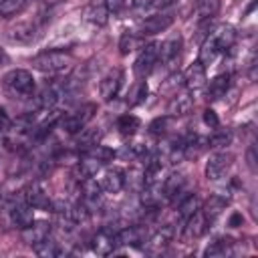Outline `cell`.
<instances>
[{
    "label": "cell",
    "mask_w": 258,
    "mask_h": 258,
    "mask_svg": "<svg viewBox=\"0 0 258 258\" xmlns=\"http://www.w3.org/2000/svg\"><path fill=\"white\" fill-rule=\"evenodd\" d=\"M81 135L77 137V145H79V149H91V147H95L97 143H99V139H101V131L99 129H81L79 131Z\"/></svg>",
    "instance_id": "29"
},
{
    "label": "cell",
    "mask_w": 258,
    "mask_h": 258,
    "mask_svg": "<svg viewBox=\"0 0 258 258\" xmlns=\"http://www.w3.org/2000/svg\"><path fill=\"white\" fill-rule=\"evenodd\" d=\"M228 87H230V75H228V73L216 75V77L210 81L206 95H208V99H210V101H218V99H222V97L226 95Z\"/></svg>",
    "instance_id": "22"
},
{
    "label": "cell",
    "mask_w": 258,
    "mask_h": 258,
    "mask_svg": "<svg viewBox=\"0 0 258 258\" xmlns=\"http://www.w3.org/2000/svg\"><path fill=\"white\" fill-rule=\"evenodd\" d=\"M32 248H34V252H36L40 258H54V256H58V254H60V250H58L56 242H52V240H48V238H44L42 242L34 244Z\"/></svg>",
    "instance_id": "36"
},
{
    "label": "cell",
    "mask_w": 258,
    "mask_h": 258,
    "mask_svg": "<svg viewBox=\"0 0 258 258\" xmlns=\"http://www.w3.org/2000/svg\"><path fill=\"white\" fill-rule=\"evenodd\" d=\"M179 50H181V38H169V40H163L161 44H157V60L161 62H171L179 56Z\"/></svg>",
    "instance_id": "20"
},
{
    "label": "cell",
    "mask_w": 258,
    "mask_h": 258,
    "mask_svg": "<svg viewBox=\"0 0 258 258\" xmlns=\"http://www.w3.org/2000/svg\"><path fill=\"white\" fill-rule=\"evenodd\" d=\"M26 8V0H0V16L10 18L20 14Z\"/></svg>",
    "instance_id": "33"
},
{
    "label": "cell",
    "mask_w": 258,
    "mask_h": 258,
    "mask_svg": "<svg viewBox=\"0 0 258 258\" xmlns=\"http://www.w3.org/2000/svg\"><path fill=\"white\" fill-rule=\"evenodd\" d=\"M117 242L123 244V246L139 248L141 242H143V230L137 228V226H127V228H123L121 232H117Z\"/></svg>",
    "instance_id": "25"
},
{
    "label": "cell",
    "mask_w": 258,
    "mask_h": 258,
    "mask_svg": "<svg viewBox=\"0 0 258 258\" xmlns=\"http://www.w3.org/2000/svg\"><path fill=\"white\" fill-rule=\"evenodd\" d=\"M196 210H200V200H198L196 194H187V196L179 202V206H177V214H179L183 220L189 218Z\"/></svg>",
    "instance_id": "34"
},
{
    "label": "cell",
    "mask_w": 258,
    "mask_h": 258,
    "mask_svg": "<svg viewBox=\"0 0 258 258\" xmlns=\"http://www.w3.org/2000/svg\"><path fill=\"white\" fill-rule=\"evenodd\" d=\"M204 123H206L208 127H212V129H216V127L220 125V119H218V115H216L214 109H206V111H204Z\"/></svg>",
    "instance_id": "42"
},
{
    "label": "cell",
    "mask_w": 258,
    "mask_h": 258,
    "mask_svg": "<svg viewBox=\"0 0 258 258\" xmlns=\"http://www.w3.org/2000/svg\"><path fill=\"white\" fill-rule=\"evenodd\" d=\"M30 64L40 71V73H48V75H58V73H64L71 69L73 64V58L69 52L64 50H44L36 56H32Z\"/></svg>",
    "instance_id": "1"
},
{
    "label": "cell",
    "mask_w": 258,
    "mask_h": 258,
    "mask_svg": "<svg viewBox=\"0 0 258 258\" xmlns=\"http://www.w3.org/2000/svg\"><path fill=\"white\" fill-rule=\"evenodd\" d=\"M206 81H208V77H206V67L202 64V62H194L187 71H185V75H183V85H185V89H189V91H196V89H202L204 85H206Z\"/></svg>",
    "instance_id": "16"
},
{
    "label": "cell",
    "mask_w": 258,
    "mask_h": 258,
    "mask_svg": "<svg viewBox=\"0 0 258 258\" xmlns=\"http://www.w3.org/2000/svg\"><path fill=\"white\" fill-rule=\"evenodd\" d=\"M147 83L145 81H137L133 87H131V91L127 93V103L131 105V107H135V105H141L145 99H147Z\"/></svg>",
    "instance_id": "30"
},
{
    "label": "cell",
    "mask_w": 258,
    "mask_h": 258,
    "mask_svg": "<svg viewBox=\"0 0 258 258\" xmlns=\"http://www.w3.org/2000/svg\"><path fill=\"white\" fill-rule=\"evenodd\" d=\"M48 234H50V224H46V222H32L26 228H22V240L28 246L42 242L44 238H48Z\"/></svg>",
    "instance_id": "15"
},
{
    "label": "cell",
    "mask_w": 258,
    "mask_h": 258,
    "mask_svg": "<svg viewBox=\"0 0 258 258\" xmlns=\"http://www.w3.org/2000/svg\"><path fill=\"white\" fill-rule=\"evenodd\" d=\"M191 107H194V97H191V91L185 89L171 97V101L167 105V113H169V117H179V115L189 113Z\"/></svg>",
    "instance_id": "11"
},
{
    "label": "cell",
    "mask_w": 258,
    "mask_h": 258,
    "mask_svg": "<svg viewBox=\"0 0 258 258\" xmlns=\"http://www.w3.org/2000/svg\"><path fill=\"white\" fill-rule=\"evenodd\" d=\"M133 4H135L137 8H147V6L155 4V0H133Z\"/></svg>",
    "instance_id": "46"
},
{
    "label": "cell",
    "mask_w": 258,
    "mask_h": 258,
    "mask_svg": "<svg viewBox=\"0 0 258 258\" xmlns=\"http://www.w3.org/2000/svg\"><path fill=\"white\" fill-rule=\"evenodd\" d=\"M232 240H218V242H214L212 246H208L206 248V256H224V254H230V248H232Z\"/></svg>",
    "instance_id": "37"
},
{
    "label": "cell",
    "mask_w": 258,
    "mask_h": 258,
    "mask_svg": "<svg viewBox=\"0 0 258 258\" xmlns=\"http://www.w3.org/2000/svg\"><path fill=\"white\" fill-rule=\"evenodd\" d=\"M246 159H248V167H250V171L254 173V171H256V147H254V145L248 147V151H246Z\"/></svg>",
    "instance_id": "44"
},
{
    "label": "cell",
    "mask_w": 258,
    "mask_h": 258,
    "mask_svg": "<svg viewBox=\"0 0 258 258\" xmlns=\"http://www.w3.org/2000/svg\"><path fill=\"white\" fill-rule=\"evenodd\" d=\"M230 202V194H222V191H216L214 196H210L208 198V202L204 204V216L208 218V222H212L216 216H220L222 214V210L226 208V204Z\"/></svg>",
    "instance_id": "19"
},
{
    "label": "cell",
    "mask_w": 258,
    "mask_h": 258,
    "mask_svg": "<svg viewBox=\"0 0 258 258\" xmlns=\"http://www.w3.org/2000/svg\"><path fill=\"white\" fill-rule=\"evenodd\" d=\"M81 189H83V202L93 212V208L101 204V183L95 177H85L81 183Z\"/></svg>",
    "instance_id": "18"
},
{
    "label": "cell",
    "mask_w": 258,
    "mask_h": 258,
    "mask_svg": "<svg viewBox=\"0 0 258 258\" xmlns=\"http://www.w3.org/2000/svg\"><path fill=\"white\" fill-rule=\"evenodd\" d=\"M218 10H220V0H200L198 2V8H196L200 20L214 18L218 14Z\"/></svg>",
    "instance_id": "35"
},
{
    "label": "cell",
    "mask_w": 258,
    "mask_h": 258,
    "mask_svg": "<svg viewBox=\"0 0 258 258\" xmlns=\"http://www.w3.org/2000/svg\"><path fill=\"white\" fill-rule=\"evenodd\" d=\"M119 87H121V73L119 71H111L109 75H105L99 83V93L105 101H111L117 97L119 93Z\"/></svg>",
    "instance_id": "17"
},
{
    "label": "cell",
    "mask_w": 258,
    "mask_h": 258,
    "mask_svg": "<svg viewBox=\"0 0 258 258\" xmlns=\"http://www.w3.org/2000/svg\"><path fill=\"white\" fill-rule=\"evenodd\" d=\"M135 44H137V36H135L133 32L125 30V32L121 34V38H119V52H121V54H129V52L135 48Z\"/></svg>",
    "instance_id": "38"
},
{
    "label": "cell",
    "mask_w": 258,
    "mask_h": 258,
    "mask_svg": "<svg viewBox=\"0 0 258 258\" xmlns=\"http://www.w3.org/2000/svg\"><path fill=\"white\" fill-rule=\"evenodd\" d=\"M183 187H185V175H183V173H171V175L165 179L161 194H163V198H167V200H175L177 194L183 191Z\"/></svg>",
    "instance_id": "23"
},
{
    "label": "cell",
    "mask_w": 258,
    "mask_h": 258,
    "mask_svg": "<svg viewBox=\"0 0 258 258\" xmlns=\"http://www.w3.org/2000/svg\"><path fill=\"white\" fill-rule=\"evenodd\" d=\"M24 202H26L32 210H48V208H50L48 194H46V189H44L38 181L30 183V185L24 189Z\"/></svg>",
    "instance_id": "10"
},
{
    "label": "cell",
    "mask_w": 258,
    "mask_h": 258,
    "mask_svg": "<svg viewBox=\"0 0 258 258\" xmlns=\"http://www.w3.org/2000/svg\"><path fill=\"white\" fill-rule=\"evenodd\" d=\"M125 187V173L119 167H111L101 177V189L107 194H119Z\"/></svg>",
    "instance_id": "14"
},
{
    "label": "cell",
    "mask_w": 258,
    "mask_h": 258,
    "mask_svg": "<svg viewBox=\"0 0 258 258\" xmlns=\"http://www.w3.org/2000/svg\"><path fill=\"white\" fill-rule=\"evenodd\" d=\"M101 165H103V161H99L97 157H85V159H81V163H79V167H77V173L81 175L79 179H85V177H95L97 175V171L101 169Z\"/></svg>",
    "instance_id": "28"
},
{
    "label": "cell",
    "mask_w": 258,
    "mask_h": 258,
    "mask_svg": "<svg viewBox=\"0 0 258 258\" xmlns=\"http://www.w3.org/2000/svg\"><path fill=\"white\" fill-rule=\"evenodd\" d=\"M208 228V218L204 216L202 210H196L189 218H185V228H183V236L189 240L200 238Z\"/></svg>",
    "instance_id": "13"
},
{
    "label": "cell",
    "mask_w": 258,
    "mask_h": 258,
    "mask_svg": "<svg viewBox=\"0 0 258 258\" xmlns=\"http://www.w3.org/2000/svg\"><path fill=\"white\" fill-rule=\"evenodd\" d=\"M230 141H232V133L222 129V131H216V133L208 139V145L214 147V149H220V147H226Z\"/></svg>",
    "instance_id": "39"
},
{
    "label": "cell",
    "mask_w": 258,
    "mask_h": 258,
    "mask_svg": "<svg viewBox=\"0 0 258 258\" xmlns=\"http://www.w3.org/2000/svg\"><path fill=\"white\" fill-rule=\"evenodd\" d=\"M10 127H12V121H10L8 113L0 107V137H2V135H6V133L10 131Z\"/></svg>",
    "instance_id": "43"
},
{
    "label": "cell",
    "mask_w": 258,
    "mask_h": 258,
    "mask_svg": "<svg viewBox=\"0 0 258 258\" xmlns=\"http://www.w3.org/2000/svg\"><path fill=\"white\" fill-rule=\"evenodd\" d=\"M117 246H119L117 234H115L113 230H109V228L99 230V232L93 236V240H91V248H93V252L99 254V256H109V254H113Z\"/></svg>",
    "instance_id": "6"
},
{
    "label": "cell",
    "mask_w": 258,
    "mask_h": 258,
    "mask_svg": "<svg viewBox=\"0 0 258 258\" xmlns=\"http://www.w3.org/2000/svg\"><path fill=\"white\" fill-rule=\"evenodd\" d=\"M167 125H169V115H167V117H157V119L151 121L149 131H151L153 135H163V133L167 131Z\"/></svg>",
    "instance_id": "40"
},
{
    "label": "cell",
    "mask_w": 258,
    "mask_h": 258,
    "mask_svg": "<svg viewBox=\"0 0 258 258\" xmlns=\"http://www.w3.org/2000/svg\"><path fill=\"white\" fill-rule=\"evenodd\" d=\"M8 60H10V58H8V54H6V52L0 48V67H2V64H6Z\"/></svg>",
    "instance_id": "47"
},
{
    "label": "cell",
    "mask_w": 258,
    "mask_h": 258,
    "mask_svg": "<svg viewBox=\"0 0 258 258\" xmlns=\"http://www.w3.org/2000/svg\"><path fill=\"white\" fill-rule=\"evenodd\" d=\"M139 119L135 117V115H121L119 119H117V129H119V133L121 135H133V133H137V129H139Z\"/></svg>",
    "instance_id": "31"
},
{
    "label": "cell",
    "mask_w": 258,
    "mask_h": 258,
    "mask_svg": "<svg viewBox=\"0 0 258 258\" xmlns=\"http://www.w3.org/2000/svg\"><path fill=\"white\" fill-rule=\"evenodd\" d=\"M171 24H173L171 12H159V14H153V16H149V18H145V20L139 24V34H141V36H153V34H157V32L167 30Z\"/></svg>",
    "instance_id": "5"
},
{
    "label": "cell",
    "mask_w": 258,
    "mask_h": 258,
    "mask_svg": "<svg viewBox=\"0 0 258 258\" xmlns=\"http://www.w3.org/2000/svg\"><path fill=\"white\" fill-rule=\"evenodd\" d=\"M64 85H67V81H64V83H50V85H44V87L38 91V95H36V105H38L40 109H44V111H50V109L58 103V99H60V95H62V91H64Z\"/></svg>",
    "instance_id": "7"
},
{
    "label": "cell",
    "mask_w": 258,
    "mask_h": 258,
    "mask_svg": "<svg viewBox=\"0 0 258 258\" xmlns=\"http://www.w3.org/2000/svg\"><path fill=\"white\" fill-rule=\"evenodd\" d=\"M208 36L216 42V46H218L220 52H226V50H230V48L234 46V42H236V28H234L232 24H220V26H216Z\"/></svg>",
    "instance_id": "9"
},
{
    "label": "cell",
    "mask_w": 258,
    "mask_h": 258,
    "mask_svg": "<svg viewBox=\"0 0 258 258\" xmlns=\"http://www.w3.org/2000/svg\"><path fill=\"white\" fill-rule=\"evenodd\" d=\"M230 167H232V155L228 151H218L206 163V177L212 181H218L228 173Z\"/></svg>",
    "instance_id": "4"
},
{
    "label": "cell",
    "mask_w": 258,
    "mask_h": 258,
    "mask_svg": "<svg viewBox=\"0 0 258 258\" xmlns=\"http://www.w3.org/2000/svg\"><path fill=\"white\" fill-rule=\"evenodd\" d=\"M218 54H220V50H218L216 42H214L210 36H206L204 42H202V48H200V58H198V62H202L204 67H210V64L218 58Z\"/></svg>",
    "instance_id": "27"
},
{
    "label": "cell",
    "mask_w": 258,
    "mask_h": 258,
    "mask_svg": "<svg viewBox=\"0 0 258 258\" xmlns=\"http://www.w3.org/2000/svg\"><path fill=\"white\" fill-rule=\"evenodd\" d=\"M95 111H97V107H95L93 103L83 105V107H81V109H77L75 113H71V115H67V117L58 119V121H60V127H62L67 133L75 135V133H79V131H81V129H83V127L93 119Z\"/></svg>",
    "instance_id": "3"
},
{
    "label": "cell",
    "mask_w": 258,
    "mask_h": 258,
    "mask_svg": "<svg viewBox=\"0 0 258 258\" xmlns=\"http://www.w3.org/2000/svg\"><path fill=\"white\" fill-rule=\"evenodd\" d=\"M171 238H173V228H171V226H163L161 230H157V232L145 242V252H147V254H153V256L161 254V252L165 250V246L169 244Z\"/></svg>",
    "instance_id": "12"
},
{
    "label": "cell",
    "mask_w": 258,
    "mask_h": 258,
    "mask_svg": "<svg viewBox=\"0 0 258 258\" xmlns=\"http://www.w3.org/2000/svg\"><path fill=\"white\" fill-rule=\"evenodd\" d=\"M83 18H85V22H89L93 26H103L109 18V8H107V4H97L95 2V4L85 8Z\"/></svg>",
    "instance_id": "21"
},
{
    "label": "cell",
    "mask_w": 258,
    "mask_h": 258,
    "mask_svg": "<svg viewBox=\"0 0 258 258\" xmlns=\"http://www.w3.org/2000/svg\"><path fill=\"white\" fill-rule=\"evenodd\" d=\"M155 62H157V44H149L139 52V56H137V60L133 64V71H135V75L139 79H143L153 71Z\"/></svg>",
    "instance_id": "8"
},
{
    "label": "cell",
    "mask_w": 258,
    "mask_h": 258,
    "mask_svg": "<svg viewBox=\"0 0 258 258\" xmlns=\"http://www.w3.org/2000/svg\"><path fill=\"white\" fill-rule=\"evenodd\" d=\"M89 155H91V157H97L99 161H103V163H105V161H109V159L113 157V151L97 143L95 147H91V149H89Z\"/></svg>",
    "instance_id": "41"
},
{
    "label": "cell",
    "mask_w": 258,
    "mask_h": 258,
    "mask_svg": "<svg viewBox=\"0 0 258 258\" xmlns=\"http://www.w3.org/2000/svg\"><path fill=\"white\" fill-rule=\"evenodd\" d=\"M69 218L73 220V224H85L91 218V210L85 202H77V204L69 206Z\"/></svg>",
    "instance_id": "32"
},
{
    "label": "cell",
    "mask_w": 258,
    "mask_h": 258,
    "mask_svg": "<svg viewBox=\"0 0 258 258\" xmlns=\"http://www.w3.org/2000/svg\"><path fill=\"white\" fill-rule=\"evenodd\" d=\"M242 222H244V218H242V214H238V212H234V214L230 216V220H228L230 228H238V226H242Z\"/></svg>",
    "instance_id": "45"
},
{
    "label": "cell",
    "mask_w": 258,
    "mask_h": 258,
    "mask_svg": "<svg viewBox=\"0 0 258 258\" xmlns=\"http://www.w3.org/2000/svg\"><path fill=\"white\" fill-rule=\"evenodd\" d=\"M10 220L16 228H26L28 224L34 222V214H32V208L28 204H20V206H14L10 210Z\"/></svg>",
    "instance_id": "24"
},
{
    "label": "cell",
    "mask_w": 258,
    "mask_h": 258,
    "mask_svg": "<svg viewBox=\"0 0 258 258\" xmlns=\"http://www.w3.org/2000/svg\"><path fill=\"white\" fill-rule=\"evenodd\" d=\"M4 89L12 99H26L34 91V79L24 69H14L4 75Z\"/></svg>",
    "instance_id": "2"
},
{
    "label": "cell",
    "mask_w": 258,
    "mask_h": 258,
    "mask_svg": "<svg viewBox=\"0 0 258 258\" xmlns=\"http://www.w3.org/2000/svg\"><path fill=\"white\" fill-rule=\"evenodd\" d=\"M34 32H36L34 24H30V22H20V24H16V26H12V28L8 30V38H10L12 42H30V40L34 38Z\"/></svg>",
    "instance_id": "26"
}]
</instances>
